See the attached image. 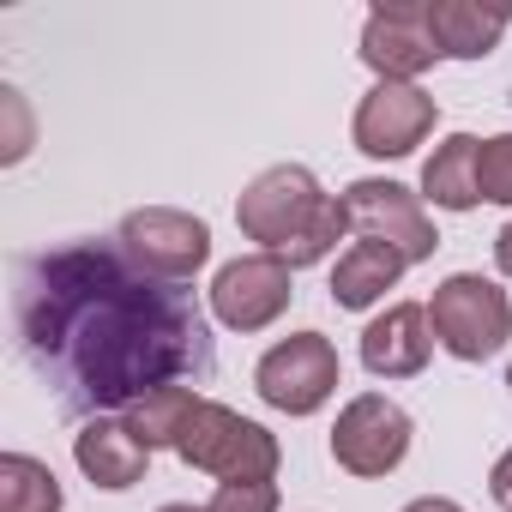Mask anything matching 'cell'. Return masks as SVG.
<instances>
[{"mask_svg": "<svg viewBox=\"0 0 512 512\" xmlns=\"http://www.w3.org/2000/svg\"><path fill=\"white\" fill-rule=\"evenodd\" d=\"M205 512H278V482H217Z\"/></svg>", "mask_w": 512, "mask_h": 512, "instance_id": "cell-20", "label": "cell"}, {"mask_svg": "<svg viewBox=\"0 0 512 512\" xmlns=\"http://www.w3.org/2000/svg\"><path fill=\"white\" fill-rule=\"evenodd\" d=\"M476 151H482V139H470V133L440 139L434 157L422 163V199H434L440 211H476V205H482Z\"/></svg>", "mask_w": 512, "mask_h": 512, "instance_id": "cell-16", "label": "cell"}, {"mask_svg": "<svg viewBox=\"0 0 512 512\" xmlns=\"http://www.w3.org/2000/svg\"><path fill=\"white\" fill-rule=\"evenodd\" d=\"M488 494H494V500H500V506L512 512V446H506V452L494 458V470H488Z\"/></svg>", "mask_w": 512, "mask_h": 512, "instance_id": "cell-22", "label": "cell"}, {"mask_svg": "<svg viewBox=\"0 0 512 512\" xmlns=\"http://www.w3.org/2000/svg\"><path fill=\"white\" fill-rule=\"evenodd\" d=\"M73 458H79V470L91 476V488L121 494V488L145 482L151 446L127 428V416H91V422L73 434Z\"/></svg>", "mask_w": 512, "mask_h": 512, "instance_id": "cell-13", "label": "cell"}, {"mask_svg": "<svg viewBox=\"0 0 512 512\" xmlns=\"http://www.w3.org/2000/svg\"><path fill=\"white\" fill-rule=\"evenodd\" d=\"M332 193L314 181V169L302 163H272L266 175H253L235 199V223L247 241H260V253H278V260H290V253L314 235V223L326 217Z\"/></svg>", "mask_w": 512, "mask_h": 512, "instance_id": "cell-2", "label": "cell"}, {"mask_svg": "<svg viewBox=\"0 0 512 512\" xmlns=\"http://www.w3.org/2000/svg\"><path fill=\"white\" fill-rule=\"evenodd\" d=\"M404 266H410L404 253H392L380 241H350L338 253V266H332V302L350 308V314H362V308L386 302V290H398Z\"/></svg>", "mask_w": 512, "mask_h": 512, "instance_id": "cell-14", "label": "cell"}, {"mask_svg": "<svg viewBox=\"0 0 512 512\" xmlns=\"http://www.w3.org/2000/svg\"><path fill=\"white\" fill-rule=\"evenodd\" d=\"M13 320L25 356L67 410H133L157 386H199L217 338L193 290L139 272L121 241H67L13 266Z\"/></svg>", "mask_w": 512, "mask_h": 512, "instance_id": "cell-1", "label": "cell"}, {"mask_svg": "<svg viewBox=\"0 0 512 512\" xmlns=\"http://www.w3.org/2000/svg\"><path fill=\"white\" fill-rule=\"evenodd\" d=\"M410 434H416L410 416H404L386 392H356V398L338 410V422H332V458H338V470L374 482V476H392V470L404 464Z\"/></svg>", "mask_w": 512, "mask_h": 512, "instance_id": "cell-8", "label": "cell"}, {"mask_svg": "<svg viewBox=\"0 0 512 512\" xmlns=\"http://www.w3.org/2000/svg\"><path fill=\"white\" fill-rule=\"evenodd\" d=\"M494 266L512 278V217H506V223H500V235H494Z\"/></svg>", "mask_w": 512, "mask_h": 512, "instance_id": "cell-23", "label": "cell"}, {"mask_svg": "<svg viewBox=\"0 0 512 512\" xmlns=\"http://www.w3.org/2000/svg\"><path fill=\"white\" fill-rule=\"evenodd\" d=\"M476 181H482V199H488V205H512V133L482 139V151H476Z\"/></svg>", "mask_w": 512, "mask_h": 512, "instance_id": "cell-19", "label": "cell"}, {"mask_svg": "<svg viewBox=\"0 0 512 512\" xmlns=\"http://www.w3.org/2000/svg\"><path fill=\"white\" fill-rule=\"evenodd\" d=\"M428 37H434V49L452 55V61H482V55L500 49L506 13L470 7V0H428Z\"/></svg>", "mask_w": 512, "mask_h": 512, "instance_id": "cell-15", "label": "cell"}, {"mask_svg": "<svg viewBox=\"0 0 512 512\" xmlns=\"http://www.w3.org/2000/svg\"><path fill=\"white\" fill-rule=\"evenodd\" d=\"M428 326H434V344L458 362H488L506 350L512 338V302L500 284H488L482 272H452L434 302H428Z\"/></svg>", "mask_w": 512, "mask_h": 512, "instance_id": "cell-4", "label": "cell"}, {"mask_svg": "<svg viewBox=\"0 0 512 512\" xmlns=\"http://www.w3.org/2000/svg\"><path fill=\"white\" fill-rule=\"evenodd\" d=\"M0 512H61L55 470L31 452H7L0 458Z\"/></svg>", "mask_w": 512, "mask_h": 512, "instance_id": "cell-18", "label": "cell"}, {"mask_svg": "<svg viewBox=\"0 0 512 512\" xmlns=\"http://www.w3.org/2000/svg\"><path fill=\"white\" fill-rule=\"evenodd\" d=\"M115 241H121V253H127L139 272H151V278H163V284H187V278L211 260V229H205V217L175 211V205L127 211Z\"/></svg>", "mask_w": 512, "mask_h": 512, "instance_id": "cell-7", "label": "cell"}, {"mask_svg": "<svg viewBox=\"0 0 512 512\" xmlns=\"http://www.w3.org/2000/svg\"><path fill=\"white\" fill-rule=\"evenodd\" d=\"M434 97L422 91V85H374L362 103H356V121H350V139H356V151H368V157H380V163H392V157H410L428 133H434Z\"/></svg>", "mask_w": 512, "mask_h": 512, "instance_id": "cell-10", "label": "cell"}, {"mask_svg": "<svg viewBox=\"0 0 512 512\" xmlns=\"http://www.w3.org/2000/svg\"><path fill=\"white\" fill-rule=\"evenodd\" d=\"M338 199H344V217H350V229H356L362 241H380V247L404 253L410 266L434 260V247H440L434 217L422 211V193H410L404 181L368 175V181H350Z\"/></svg>", "mask_w": 512, "mask_h": 512, "instance_id": "cell-5", "label": "cell"}, {"mask_svg": "<svg viewBox=\"0 0 512 512\" xmlns=\"http://www.w3.org/2000/svg\"><path fill=\"white\" fill-rule=\"evenodd\" d=\"M404 512H464L458 500H446V494H422V500H410Z\"/></svg>", "mask_w": 512, "mask_h": 512, "instance_id": "cell-24", "label": "cell"}, {"mask_svg": "<svg viewBox=\"0 0 512 512\" xmlns=\"http://www.w3.org/2000/svg\"><path fill=\"white\" fill-rule=\"evenodd\" d=\"M362 61L386 79V85H416L440 49L428 37V7H404V0H392V7H374L368 25H362Z\"/></svg>", "mask_w": 512, "mask_h": 512, "instance_id": "cell-11", "label": "cell"}, {"mask_svg": "<svg viewBox=\"0 0 512 512\" xmlns=\"http://www.w3.org/2000/svg\"><path fill=\"white\" fill-rule=\"evenodd\" d=\"M290 296H296V272L278 253H241L211 278V314L229 332H266L272 320H284Z\"/></svg>", "mask_w": 512, "mask_h": 512, "instance_id": "cell-9", "label": "cell"}, {"mask_svg": "<svg viewBox=\"0 0 512 512\" xmlns=\"http://www.w3.org/2000/svg\"><path fill=\"white\" fill-rule=\"evenodd\" d=\"M0 109H7V139H0V157L19 163L31 151V115H25V97L13 85H0Z\"/></svg>", "mask_w": 512, "mask_h": 512, "instance_id": "cell-21", "label": "cell"}, {"mask_svg": "<svg viewBox=\"0 0 512 512\" xmlns=\"http://www.w3.org/2000/svg\"><path fill=\"white\" fill-rule=\"evenodd\" d=\"M175 458H181L187 470L217 476V482H272V476H278V464H284V452H278V434H272V428L247 422L241 410L211 404V398H199V410H193L187 434L175 440Z\"/></svg>", "mask_w": 512, "mask_h": 512, "instance_id": "cell-3", "label": "cell"}, {"mask_svg": "<svg viewBox=\"0 0 512 512\" xmlns=\"http://www.w3.org/2000/svg\"><path fill=\"white\" fill-rule=\"evenodd\" d=\"M157 512H205V506H157Z\"/></svg>", "mask_w": 512, "mask_h": 512, "instance_id": "cell-25", "label": "cell"}, {"mask_svg": "<svg viewBox=\"0 0 512 512\" xmlns=\"http://www.w3.org/2000/svg\"><path fill=\"white\" fill-rule=\"evenodd\" d=\"M193 410H199V386H157V392H145V398L127 410V428L157 452V446H175V440L187 434Z\"/></svg>", "mask_w": 512, "mask_h": 512, "instance_id": "cell-17", "label": "cell"}, {"mask_svg": "<svg viewBox=\"0 0 512 512\" xmlns=\"http://www.w3.org/2000/svg\"><path fill=\"white\" fill-rule=\"evenodd\" d=\"M344 368H338V350L326 332H296L284 344H272L260 356V368H253V386H260V398L284 416H314L326 410V398L338 392Z\"/></svg>", "mask_w": 512, "mask_h": 512, "instance_id": "cell-6", "label": "cell"}, {"mask_svg": "<svg viewBox=\"0 0 512 512\" xmlns=\"http://www.w3.org/2000/svg\"><path fill=\"white\" fill-rule=\"evenodd\" d=\"M428 356H434V326L422 302H392L362 332V368L374 380H410L428 368Z\"/></svg>", "mask_w": 512, "mask_h": 512, "instance_id": "cell-12", "label": "cell"}]
</instances>
